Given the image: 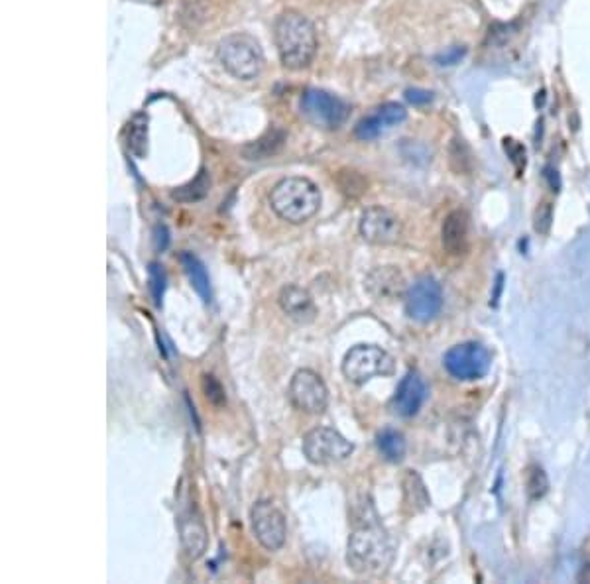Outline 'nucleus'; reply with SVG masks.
I'll return each instance as SVG.
<instances>
[{
    "label": "nucleus",
    "instance_id": "obj_1",
    "mask_svg": "<svg viewBox=\"0 0 590 584\" xmlns=\"http://www.w3.org/2000/svg\"><path fill=\"white\" fill-rule=\"evenodd\" d=\"M392 557V543L384 527L380 526L378 516L370 504L362 506V512L356 518L353 533L349 537V567L356 575H382L390 567Z\"/></svg>",
    "mask_w": 590,
    "mask_h": 584
},
{
    "label": "nucleus",
    "instance_id": "obj_2",
    "mask_svg": "<svg viewBox=\"0 0 590 584\" xmlns=\"http://www.w3.org/2000/svg\"><path fill=\"white\" fill-rule=\"evenodd\" d=\"M274 40L282 63L288 69L307 67L317 52V32L301 12H284L274 26Z\"/></svg>",
    "mask_w": 590,
    "mask_h": 584
},
{
    "label": "nucleus",
    "instance_id": "obj_3",
    "mask_svg": "<svg viewBox=\"0 0 590 584\" xmlns=\"http://www.w3.org/2000/svg\"><path fill=\"white\" fill-rule=\"evenodd\" d=\"M270 205L284 221L301 225L319 211L321 191L307 177H286L274 185Z\"/></svg>",
    "mask_w": 590,
    "mask_h": 584
},
{
    "label": "nucleus",
    "instance_id": "obj_4",
    "mask_svg": "<svg viewBox=\"0 0 590 584\" xmlns=\"http://www.w3.org/2000/svg\"><path fill=\"white\" fill-rule=\"evenodd\" d=\"M223 67L240 81L256 79L264 69V52L250 34H231L217 48Z\"/></svg>",
    "mask_w": 590,
    "mask_h": 584
},
{
    "label": "nucleus",
    "instance_id": "obj_5",
    "mask_svg": "<svg viewBox=\"0 0 590 584\" xmlns=\"http://www.w3.org/2000/svg\"><path fill=\"white\" fill-rule=\"evenodd\" d=\"M394 372V358L374 345H356L343 360V374L358 386L366 384L374 376H392Z\"/></svg>",
    "mask_w": 590,
    "mask_h": 584
},
{
    "label": "nucleus",
    "instance_id": "obj_6",
    "mask_svg": "<svg viewBox=\"0 0 590 584\" xmlns=\"http://www.w3.org/2000/svg\"><path fill=\"white\" fill-rule=\"evenodd\" d=\"M303 453L313 465H335L353 455L354 445L331 427H317L303 437Z\"/></svg>",
    "mask_w": 590,
    "mask_h": 584
},
{
    "label": "nucleus",
    "instance_id": "obj_7",
    "mask_svg": "<svg viewBox=\"0 0 590 584\" xmlns=\"http://www.w3.org/2000/svg\"><path fill=\"white\" fill-rule=\"evenodd\" d=\"M301 115L317 128L337 130L349 117V107L327 91L309 89L301 97Z\"/></svg>",
    "mask_w": 590,
    "mask_h": 584
},
{
    "label": "nucleus",
    "instance_id": "obj_8",
    "mask_svg": "<svg viewBox=\"0 0 590 584\" xmlns=\"http://www.w3.org/2000/svg\"><path fill=\"white\" fill-rule=\"evenodd\" d=\"M443 364L453 378L463 380V382H471V380H478V378L486 376V372L490 370V364H492V354L484 345L469 341V343H461L447 352L443 358Z\"/></svg>",
    "mask_w": 590,
    "mask_h": 584
},
{
    "label": "nucleus",
    "instance_id": "obj_9",
    "mask_svg": "<svg viewBox=\"0 0 590 584\" xmlns=\"http://www.w3.org/2000/svg\"><path fill=\"white\" fill-rule=\"evenodd\" d=\"M252 520V529L260 545L268 551H278L286 543L288 527H286V518L284 514L272 504V502H256L250 512Z\"/></svg>",
    "mask_w": 590,
    "mask_h": 584
},
{
    "label": "nucleus",
    "instance_id": "obj_10",
    "mask_svg": "<svg viewBox=\"0 0 590 584\" xmlns=\"http://www.w3.org/2000/svg\"><path fill=\"white\" fill-rule=\"evenodd\" d=\"M358 231L366 242L378 244V246H388V244H396L400 240L402 221L390 209L376 205V207H370L362 213Z\"/></svg>",
    "mask_w": 590,
    "mask_h": 584
},
{
    "label": "nucleus",
    "instance_id": "obj_11",
    "mask_svg": "<svg viewBox=\"0 0 590 584\" xmlns=\"http://www.w3.org/2000/svg\"><path fill=\"white\" fill-rule=\"evenodd\" d=\"M290 402L305 413H323L329 402L325 382L313 370H297L290 384Z\"/></svg>",
    "mask_w": 590,
    "mask_h": 584
},
{
    "label": "nucleus",
    "instance_id": "obj_12",
    "mask_svg": "<svg viewBox=\"0 0 590 584\" xmlns=\"http://www.w3.org/2000/svg\"><path fill=\"white\" fill-rule=\"evenodd\" d=\"M443 307V292L435 278H419L406 293V311L417 323L433 321Z\"/></svg>",
    "mask_w": 590,
    "mask_h": 584
},
{
    "label": "nucleus",
    "instance_id": "obj_13",
    "mask_svg": "<svg viewBox=\"0 0 590 584\" xmlns=\"http://www.w3.org/2000/svg\"><path fill=\"white\" fill-rule=\"evenodd\" d=\"M408 118V111L398 103H384L374 109L372 115L360 118L354 126V136L362 142L376 140L384 132L402 124Z\"/></svg>",
    "mask_w": 590,
    "mask_h": 584
},
{
    "label": "nucleus",
    "instance_id": "obj_14",
    "mask_svg": "<svg viewBox=\"0 0 590 584\" xmlns=\"http://www.w3.org/2000/svg\"><path fill=\"white\" fill-rule=\"evenodd\" d=\"M427 398V386L425 380L417 370H410L406 378L400 382L396 396L392 400V409L400 417H413Z\"/></svg>",
    "mask_w": 590,
    "mask_h": 584
},
{
    "label": "nucleus",
    "instance_id": "obj_15",
    "mask_svg": "<svg viewBox=\"0 0 590 584\" xmlns=\"http://www.w3.org/2000/svg\"><path fill=\"white\" fill-rule=\"evenodd\" d=\"M179 531H181V543L187 555L191 559H199L207 549V529L195 508H189L181 514Z\"/></svg>",
    "mask_w": 590,
    "mask_h": 584
},
{
    "label": "nucleus",
    "instance_id": "obj_16",
    "mask_svg": "<svg viewBox=\"0 0 590 584\" xmlns=\"http://www.w3.org/2000/svg\"><path fill=\"white\" fill-rule=\"evenodd\" d=\"M443 248L453 254L461 256L469 248V215L465 211H453L447 215L441 231Z\"/></svg>",
    "mask_w": 590,
    "mask_h": 584
},
{
    "label": "nucleus",
    "instance_id": "obj_17",
    "mask_svg": "<svg viewBox=\"0 0 590 584\" xmlns=\"http://www.w3.org/2000/svg\"><path fill=\"white\" fill-rule=\"evenodd\" d=\"M280 305L284 309V313L288 317H292L295 321H311L315 315V307H313V299L311 295L297 288V286H288L280 293Z\"/></svg>",
    "mask_w": 590,
    "mask_h": 584
},
{
    "label": "nucleus",
    "instance_id": "obj_18",
    "mask_svg": "<svg viewBox=\"0 0 590 584\" xmlns=\"http://www.w3.org/2000/svg\"><path fill=\"white\" fill-rule=\"evenodd\" d=\"M179 260H181V266H183L193 290L205 303H209L211 301V280H209L205 264L191 252H183L179 256Z\"/></svg>",
    "mask_w": 590,
    "mask_h": 584
},
{
    "label": "nucleus",
    "instance_id": "obj_19",
    "mask_svg": "<svg viewBox=\"0 0 590 584\" xmlns=\"http://www.w3.org/2000/svg\"><path fill=\"white\" fill-rule=\"evenodd\" d=\"M376 445H378V451L382 453V457L390 463H400L406 457V449H408L406 439L396 429H384L382 433H378Z\"/></svg>",
    "mask_w": 590,
    "mask_h": 584
},
{
    "label": "nucleus",
    "instance_id": "obj_20",
    "mask_svg": "<svg viewBox=\"0 0 590 584\" xmlns=\"http://www.w3.org/2000/svg\"><path fill=\"white\" fill-rule=\"evenodd\" d=\"M380 280H376L374 276H370V290L376 293L378 297H390V295H400L404 292V278L400 276V272L392 270V268H382L378 272H374Z\"/></svg>",
    "mask_w": 590,
    "mask_h": 584
},
{
    "label": "nucleus",
    "instance_id": "obj_21",
    "mask_svg": "<svg viewBox=\"0 0 590 584\" xmlns=\"http://www.w3.org/2000/svg\"><path fill=\"white\" fill-rule=\"evenodd\" d=\"M404 504L410 506L413 514L423 512L429 506V496L425 492V486L413 470L406 474V480H404Z\"/></svg>",
    "mask_w": 590,
    "mask_h": 584
},
{
    "label": "nucleus",
    "instance_id": "obj_22",
    "mask_svg": "<svg viewBox=\"0 0 590 584\" xmlns=\"http://www.w3.org/2000/svg\"><path fill=\"white\" fill-rule=\"evenodd\" d=\"M128 148L134 156L144 158L148 152V117L136 115L128 124Z\"/></svg>",
    "mask_w": 590,
    "mask_h": 584
},
{
    "label": "nucleus",
    "instance_id": "obj_23",
    "mask_svg": "<svg viewBox=\"0 0 590 584\" xmlns=\"http://www.w3.org/2000/svg\"><path fill=\"white\" fill-rule=\"evenodd\" d=\"M209 187H211L209 174L205 170H201L199 176L195 177L191 183H187V185H183V187H179L177 191H174V199L183 201V203L199 201L209 193Z\"/></svg>",
    "mask_w": 590,
    "mask_h": 584
},
{
    "label": "nucleus",
    "instance_id": "obj_24",
    "mask_svg": "<svg viewBox=\"0 0 590 584\" xmlns=\"http://www.w3.org/2000/svg\"><path fill=\"white\" fill-rule=\"evenodd\" d=\"M526 490H528V496L531 500H539L547 494L549 490V478L545 474V470L539 467L528 468V474H526Z\"/></svg>",
    "mask_w": 590,
    "mask_h": 584
},
{
    "label": "nucleus",
    "instance_id": "obj_25",
    "mask_svg": "<svg viewBox=\"0 0 590 584\" xmlns=\"http://www.w3.org/2000/svg\"><path fill=\"white\" fill-rule=\"evenodd\" d=\"M148 276H150V292H152V297H154V303L158 307H162L164 293H166V282H168L166 270L158 262H152L150 268H148Z\"/></svg>",
    "mask_w": 590,
    "mask_h": 584
},
{
    "label": "nucleus",
    "instance_id": "obj_26",
    "mask_svg": "<svg viewBox=\"0 0 590 584\" xmlns=\"http://www.w3.org/2000/svg\"><path fill=\"white\" fill-rule=\"evenodd\" d=\"M203 390H205V396L209 402H213L215 406H223L227 402L225 398V390L223 386L213 378V376H203Z\"/></svg>",
    "mask_w": 590,
    "mask_h": 584
},
{
    "label": "nucleus",
    "instance_id": "obj_27",
    "mask_svg": "<svg viewBox=\"0 0 590 584\" xmlns=\"http://www.w3.org/2000/svg\"><path fill=\"white\" fill-rule=\"evenodd\" d=\"M406 99H408L412 105H415V107H423V105L431 103L433 95H431L429 91H425V89H408V91H406Z\"/></svg>",
    "mask_w": 590,
    "mask_h": 584
},
{
    "label": "nucleus",
    "instance_id": "obj_28",
    "mask_svg": "<svg viewBox=\"0 0 590 584\" xmlns=\"http://www.w3.org/2000/svg\"><path fill=\"white\" fill-rule=\"evenodd\" d=\"M465 54H467L465 48H453V50L437 56V61H439V65H455V63H459L463 59Z\"/></svg>",
    "mask_w": 590,
    "mask_h": 584
}]
</instances>
